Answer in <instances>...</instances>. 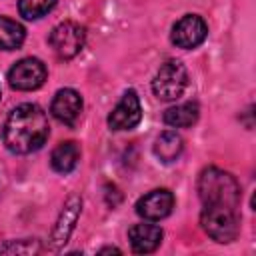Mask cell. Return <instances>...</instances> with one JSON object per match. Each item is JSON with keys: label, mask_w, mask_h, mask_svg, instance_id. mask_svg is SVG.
Here are the masks:
<instances>
[{"label": "cell", "mask_w": 256, "mask_h": 256, "mask_svg": "<svg viewBox=\"0 0 256 256\" xmlns=\"http://www.w3.org/2000/svg\"><path fill=\"white\" fill-rule=\"evenodd\" d=\"M208 36V26L202 16L198 14H186L172 26V44L184 50H192L200 46Z\"/></svg>", "instance_id": "cell-7"}, {"label": "cell", "mask_w": 256, "mask_h": 256, "mask_svg": "<svg viewBox=\"0 0 256 256\" xmlns=\"http://www.w3.org/2000/svg\"><path fill=\"white\" fill-rule=\"evenodd\" d=\"M172 208H174V194L168 188H156L144 194L136 202V214L150 222L166 218L172 212Z\"/></svg>", "instance_id": "cell-8"}, {"label": "cell", "mask_w": 256, "mask_h": 256, "mask_svg": "<svg viewBox=\"0 0 256 256\" xmlns=\"http://www.w3.org/2000/svg\"><path fill=\"white\" fill-rule=\"evenodd\" d=\"M182 148H184L182 138L176 132H172V130L162 132L156 138V142H154V154H156V158L160 162H166V164L168 162H174L182 154Z\"/></svg>", "instance_id": "cell-14"}, {"label": "cell", "mask_w": 256, "mask_h": 256, "mask_svg": "<svg viewBox=\"0 0 256 256\" xmlns=\"http://www.w3.org/2000/svg\"><path fill=\"white\" fill-rule=\"evenodd\" d=\"M80 160V146L72 140L68 142H60L52 154H50V164L58 174H70Z\"/></svg>", "instance_id": "cell-13"}, {"label": "cell", "mask_w": 256, "mask_h": 256, "mask_svg": "<svg viewBox=\"0 0 256 256\" xmlns=\"http://www.w3.org/2000/svg\"><path fill=\"white\" fill-rule=\"evenodd\" d=\"M54 54L62 60H70L84 48L86 42V30L76 22H60L52 28L48 38Z\"/></svg>", "instance_id": "cell-5"}, {"label": "cell", "mask_w": 256, "mask_h": 256, "mask_svg": "<svg viewBox=\"0 0 256 256\" xmlns=\"http://www.w3.org/2000/svg\"><path fill=\"white\" fill-rule=\"evenodd\" d=\"M186 86H188V72H186L184 64L178 60L164 62L152 80V90H154L156 98H160L164 102H172V100L180 98L182 92L186 90Z\"/></svg>", "instance_id": "cell-4"}, {"label": "cell", "mask_w": 256, "mask_h": 256, "mask_svg": "<svg viewBox=\"0 0 256 256\" xmlns=\"http://www.w3.org/2000/svg\"><path fill=\"white\" fill-rule=\"evenodd\" d=\"M106 252H116V254H120V250H118V248H112V246H108V248H102V250H100V254H106Z\"/></svg>", "instance_id": "cell-19"}, {"label": "cell", "mask_w": 256, "mask_h": 256, "mask_svg": "<svg viewBox=\"0 0 256 256\" xmlns=\"http://www.w3.org/2000/svg\"><path fill=\"white\" fill-rule=\"evenodd\" d=\"M128 240L136 254H150L162 242V228L156 224H136L128 230Z\"/></svg>", "instance_id": "cell-12"}, {"label": "cell", "mask_w": 256, "mask_h": 256, "mask_svg": "<svg viewBox=\"0 0 256 256\" xmlns=\"http://www.w3.org/2000/svg\"><path fill=\"white\" fill-rule=\"evenodd\" d=\"M36 252H40V244L34 238L10 240L0 246V254H36Z\"/></svg>", "instance_id": "cell-18"}, {"label": "cell", "mask_w": 256, "mask_h": 256, "mask_svg": "<svg viewBox=\"0 0 256 256\" xmlns=\"http://www.w3.org/2000/svg\"><path fill=\"white\" fill-rule=\"evenodd\" d=\"M24 26L12 18L0 16V50H16L24 42Z\"/></svg>", "instance_id": "cell-16"}, {"label": "cell", "mask_w": 256, "mask_h": 256, "mask_svg": "<svg viewBox=\"0 0 256 256\" xmlns=\"http://www.w3.org/2000/svg\"><path fill=\"white\" fill-rule=\"evenodd\" d=\"M56 2L58 0H20L18 10H20V16H24L26 20H38L48 12H52Z\"/></svg>", "instance_id": "cell-17"}, {"label": "cell", "mask_w": 256, "mask_h": 256, "mask_svg": "<svg viewBox=\"0 0 256 256\" xmlns=\"http://www.w3.org/2000/svg\"><path fill=\"white\" fill-rule=\"evenodd\" d=\"M46 66L38 58H22L8 70V84L14 90L30 92L44 84L46 80Z\"/></svg>", "instance_id": "cell-6"}, {"label": "cell", "mask_w": 256, "mask_h": 256, "mask_svg": "<svg viewBox=\"0 0 256 256\" xmlns=\"http://www.w3.org/2000/svg\"><path fill=\"white\" fill-rule=\"evenodd\" d=\"M80 210H82V200L80 196H70L52 228V234H50V248L52 250H58L60 246H64L76 226V220L80 216Z\"/></svg>", "instance_id": "cell-10"}, {"label": "cell", "mask_w": 256, "mask_h": 256, "mask_svg": "<svg viewBox=\"0 0 256 256\" xmlns=\"http://www.w3.org/2000/svg\"><path fill=\"white\" fill-rule=\"evenodd\" d=\"M50 134V124L46 112L36 104L16 106L4 124L2 138L10 152L32 154L40 150Z\"/></svg>", "instance_id": "cell-1"}, {"label": "cell", "mask_w": 256, "mask_h": 256, "mask_svg": "<svg viewBox=\"0 0 256 256\" xmlns=\"http://www.w3.org/2000/svg\"><path fill=\"white\" fill-rule=\"evenodd\" d=\"M50 112L52 116L66 124V126H74L82 114V98L76 90L72 88H62L56 92L54 100H52V106H50Z\"/></svg>", "instance_id": "cell-11"}, {"label": "cell", "mask_w": 256, "mask_h": 256, "mask_svg": "<svg viewBox=\"0 0 256 256\" xmlns=\"http://www.w3.org/2000/svg\"><path fill=\"white\" fill-rule=\"evenodd\" d=\"M200 224L212 240L226 244L232 242L240 232V214L238 208L230 206H202Z\"/></svg>", "instance_id": "cell-3"}, {"label": "cell", "mask_w": 256, "mask_h": 256, "mask_svg": "<svg viewBox=\"0 0 256 256\" xmlns=\"http://www.w3.org/2000/svg\"><path fill=\"white\" fill-rule=\"evenodd\" d=\"M140 118H142V108H140L138 94L134 90H126L122 100L110 112L108 126L112 130H130L140 122Z\"/></svg>", "instance_id": "cell-9"}, {"label": "cell", "mask_w": 256, "mask_h": 256, "mask_svg": "<svg viewBox=\"0 0 256 256\" xmlns=\"http://www.w3.org/2000/svg\"><path fill=\"white\" fill-rule=\"evenodd\" d=\"M198 196L202 206H240V184L230 174L216 166L202 170L198 178Z\"/></svg>", "instance_id": "cell-2"}, {"label": "cell", "mask_w": 256, "mask_h": 256, "mask_svg": "<svg viewBox=\"0 0 256 256\" xmlns=\"http://www.w3.org/2000/svg\"><path fill=\"white\" fill-rule=\"evenodd\" d=\"M164 124L172 128H188L198 120V104L196 102H184L168 108L164 112Z\"/></svg>", "instance_id": "cell-15"}]
</instances>
